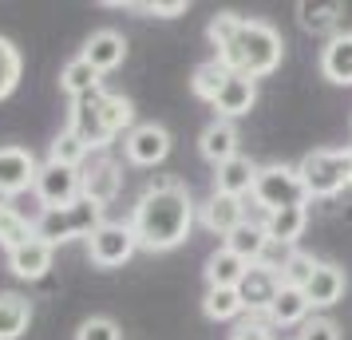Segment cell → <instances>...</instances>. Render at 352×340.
<instances>
[{
	"instance_id": "obj_9",
	"label": "cell",
	"mask_w": 352,
	"mask_h": 340,
	"mask_svg": "<svg viewBox=\"0 0 352 340\" xmlns=\"http://www.w3.org/2000/svg\"><path fill=\"white\" fill-rule=\"evenodd\" d=\"M80 190L87 202H96V206H111L115 198H119V190H123V166L111 159V155H99V159L83 162L80 170Z\"/></svg>"
},
{
	"instance_id": "obj_14",
	"label": "cell",
	"mask_w": 352,
	"mask_h": 340,
	"mask_svg": "<svg viewBox=\"0 0 352 340\" xmlns=\"http://www.w3.org/2000/svg\"><path fill=\"white\" fill-rule=\"evenodd\" d=\"M250 218V206H245V198H230V194H210L202 202V226L210 234H218V238H230L234 229L241 226Z\"/></svg>"
},
{
	"instance_id": "obj_28",
	"label": "cell",
	"mask_w": 352,
	"mask_h": 340,
	"mask_svg": "<svg viewBox=\"0 0 352 340\" xmlns=\"http://www.w3.org/2000/svg\"><path fill=\"white\" fill-rule=\"evenodd\" d=\"M226 80H230V67H226L222 60H218V56H210V60H202V64H198V67L190 71V91H194L198 99L214 103Z\"/></svg>"
},
{
	"instance_id": "obj_6",
	"label": "cell",
	"mask_w": 352,
	"mask_h": 340,
	"mask_svg": "<svg viewBox=\"0 0 352 340\" xmlns=\"http://www.w3.org/2000/svg\"><path fill=\"white\" fill-rule=\"evenodd\" d=\"M250 198H254V206L261 214L293 210V206H305V202H309L297 166H285V162L261 166V170H257V182H254V194Z\"/></svg>"
},
{
	"instance_id": "obj_22",
	"label": "cell",
	"mask_w": 352,
	"mask_h": 340,
	"mask_svg": "<svg viewBox=\"0 0 352 340\" xmlns=\"http://www.w3.org/2000/svg\"><path fill=\"white\" fill-rule=\"evenodd\" d=\"M245 269H250V265H245L238 253H230L226 245L214 249L206 258V269H202V273H206V289H238Z\"/></svg>"
},
{
	"instance_id": "obj_21",
	"label": "cell",
	"mask_w": 352,
	"mask_h": 340,
	"mask_svg": "<svg viewBox=\"0 0 352 340\" xmlns=\"http://www.w3.org/2000/svg\"><path fill=\"white\" fill-rule=\"evenodd\" d=\"M309 313H313V305H309L305 289L281 285L277 301H273L270 313H265V324H270V328H301V324L309 321Z\"/></svg>"
},
{
	"instance_id": "obj_19",
	"label": "cell",
	"mask_w": 352,
	"mask_h": 340,
	"mask_svg": "<svg viewBox=\"0 0 352 340\" xmlns=\"http://www.w3.org/2000/svg\"><path fill=\"white\" fill-rule=\"evenodd\" d=\"M238 127L234 123H226V119H214L202 135H198V150H202V159L210 162V166H222V162L238 159Z\"/></svg>"
},
{
	"instance_id": "obj_12",
	"label": "cell",
	"mask_w": 352,
	"mask_h": 340,
	"mask_svg": "<svg viewBox=\"0 0 352 340\" xmlns=\"http://www.w3.org/2000/svg\"><path fill=\"white\" fill-rule=\"evenodd\" d=\"M238 293H241V305H245L250 317H265L270 305L277 301V293H281V277L273 273V269H265V265H250L245 277H241Z\"/></svg>"
},
{
	"instance_id": "obj_4",
	"label": "cell",
	"mask_w": 352,
	"mask_h": 340,
	"mask_svg": "<svg viewBox=\"0 0 352 340\" xmlns=\"http://www.w3.org/2000/svg\"><path fill=\"white\" fill-rule=\"evenodd\" d=\"M297 174L305 182L309 198H336L340 190L352 186V146H336V150H309L297 162Z\"/></svg>"
},
{
	"instance_id": "obj_26",
	"label": "cell",
	"mask_w": 352,
	"mask_h": 340,
	"mask_svg": "<svg viewBox=\"0 0 352 340\" xmlns=\"http://www.w3.org/2000/svg\"><path fill=\"white\" fill-rule=\"evenodd\" d=\"M305 226H309V210H305V206L265 214V238H270V242L297 245V242H301V234H305Z\"/></svg>"
},
{
	"instance_id": "obj_5",
	"label": "cell",
	"mask_w": 352,
	"mask_h": 340,
	"mask_svg": "<svg viewBox=\"0 0 352 340\" xmlns=\"http://www.w3.org/2000/svg\"><path fill=\"white\" fill-rule=\"evenodd\" d=\"M103 222H107V218H103V206L80 198V202H76V206H67V210H44V214H40V218H36V238H40V242H48L52 249H56V245L76 242V238L87 242Z\"/></svg>"
},
{
	"instance_id": "obj_25",
	"label": "cell",
	"mask_w": 352,
	"mask_h": 340,
	"mask_svg": "<svg viewBox=\"0 0 352 340\" xmlns=\"http://www.w3.org/2000/svg\"><path fill=\"white\" fill-rule=\"evenodd\" d=\"M103 83H99V71L83 56H76V60H67L64 64V71H60V91L64 95H72V103L76 99H83V95H91V91H99Z\"/></svg>"
},
{
	"instance_id": "obj_16",
	"label": "cell",
	"mask_w": 352,
	"mask_h": 340,
	"mask_svg": "<svg viewBox=\"0 0 352 340\" xmlns=\"http://www.w3.org/2000/svg\"><path fill=\"white\" fill-rule=\"evenodd\" d=\"M320 76L336 87H352V32H333L320 48Z\"/></svg>"
},
{
	"instance_id": "obj_17",
	"label": "cell",
	"mask_w": 352,
	"mask_h": 340,
	"mask_svg": "<svg viewBox=\"0 0 352 340\" xmlns=\"http://www.w3.org/2000/svg\"><path fill=\"white\" fill-rule=\"evenodd\" d=\"M257 170H261V166H257L254 159H245V155L222 162V166H214V194H230V198L254 194Z\"/></svg>"
},
{
	"instance_id": "obj_34",
	"label": "cell",
	"mask_w": 352,
	"mask_h": 340,
	"mask_svg": "<svg viewBox=\"0 0 352 340\" xmlns=\"http://www.w3.org/2000/svg\"><path fill=\"white\" fill-rule=\"evenodd\" d=\"M317 265H320V261L313 258V253H301V249H297V253H293V261L285 265V273H281V285L305 289V285H309V277L317 273Z\"/></svg>"
},
{
	"instance_id": "obj_7",
	"label": "cell",
	"mask_w": 352,
	"mask_h": 340,
	"mask_svg": "<svg viewBox=\"0 0 352 340\" xmlns=\"http://www.w3.org/2000/svg\"><path fill=\"white\" fill-rule=\"evenodd\" d=\"M135 253H139V242H135L131 222H103L87 238V258L96 269H123Z\"/></svg>"
},
{
	"instance_id": "obj_20",
	"label": "cell",
	"mask_w": 352,
	"mask_h": 340,
	"mask_svg": "<svg viewBox=\"0 0 352 340\" xmlns=\"http://www.w3.org/2000/svg\"><path fill=\"white\" fill-rule=\"evenodd\" d=\"M52 258H56V249H52L48 242L32 238V242H24L20 249L8 253V269H12V277H20V281H40V277H48Z\"/></svg>"
},
{
	"instance_id": "obj_37",
	"label": "cell",
	"mask_w": 352,
	"mask_h": 340,
	"mask_svg": "<svg viewBox=\"0 0 352 340\" xmlns=\"http://www.w3.org/2000/svg\"><path fill=\"white\" fill-rule=\"evenodd\" d=\"M293 253H297V245L270 242V245H265V253H261V261H257V265H265V269H273V273L281 277V273H285V265L293 261Z\"/></svg>"
},
{
	"instance_id": "obj_32",
	"label": "cell",
	"mask_w": 352,
	"mask_h": 340,
	"mask_svg": "<svg viewBox=\"0 0 352 340\" xmlns=\"http://www.w3.org/2000/svg\"><path fill=\"white\" fill-rule=\"evenodd\" d=\"M20 76H24V56L8 36H0V103L16 91Z\"/></svg>"
},
{
	"instance_id": "obj_29",
	"label": "cell",
	"mask_w": 352,
	"mask_h": 340,
	"mask_svg": "<svg viewBox=\"0 0 352 340\" xmlns=\"http://www.w3.org/2000/svg\"><path fill=\"white\" fill-rule=\"evenodd\" d=\"M340 16H344V4H336V0L333 4H309V0L297 4V20L305 32H333Z\"/></svg>"
},
{
	"instance_id": "obj_36",
	"label": "cell",
	"mask_w": 352,
	"mask_h": 340,
	"mask_svg": "<svg viewBox=\"0 0 352 340\" xmlns=\"http://www.w3.org/2000/svg\"><path fill=\"white\" fill-rule=\"evenodd\" d=\"M297 340H340V324L329 321V317H309L297 328Z\"/></svg>"
},
{
	"instance_id": "obj_10",
	"label": "cell",
	"mask_w": 352,
	"mask_h": 340,
	"mask_svg": "<svg viewBox=\"0 0 352 340\" xmlns=\"http://www.w3.org/2000/svg\"><path fill=\"white\" fill-rule=\"evenodd\" d=\"M123 155L131 166H159L170 155V131L162 123H135L123 135Z\"/></svg>"
},
{
	"instance_id": "obj_11",
	"label": "cell",
	"mask_w": 352,
	"mask_h": 340,
	"mask_svg": "<svg viewBox=\"0 0 352 340\" xmlns=\"http://www.w3.org/2000/svg\"><path fill=\"white\" fill-rule=\"evenodd\" d=\"M36 170H40V162H36L32 150H24V146H0V194L4 198H16L24 190H32Z\"/></svg>"
},
{
	"instance_id": "obj_1",
	"label": "cell",
	"mask_w": 352,
	"mask_h": 340,
	"mask_svg": "<svg viewBox=\"0 0 352 340\" xmlns=\"http://www.w3.org/2000/svg\"><path fill=\"white\" fill-rule=\"evenodd\" d=\"M206 36H210V44H214V56L234 76L265 80L285 60V40L265 20L238 16V12H218L206 24Z\"/></svg>"
},
{
	"instance_id": "obj_23",
	"label": "cell",
	"mask_w": 352,
	"mask_h": 340,
	"mask_svg": "<svg viewBox=\"0 0 352 340\" xmlns=\"http://www.w3.org/2000/svg\"><path fill=\"white\" fill-rule=\"evenodd\" d=\"M32 324V301L24 293H0V340H20Z\"/></svg>"
},
{
	"instance_id": "obj_15",
	"label": "cell",
	"mask_w": 352,
	"mask_h": 340,
	"mask_svg": "<svg viewBox=\"0 0 352 340\" xmlns=\"http://www.w3.org/2000/svg\"><path fill=\"white\" fill-rule=\"evenodd\" d=\"M254 103H257V80H250V76H234V71H230V80L222 83V91H218V99H214L210 107L218 111V119L234 123L238 115H250Z\"/></svg>"
},
{
	"instance_id": "obj_31",
	"label": "cell",
	"mask_w": 352,
	"mask_h": 340,
	"mask_svg": "<svg viewBox=\"0 0 352 340\" xmlns=\"http://www.w3.org/2000/svg\"><path fill=\"white\" fill-rule=\"evenodd\" d=\"M202 313H206L210 321H238L241 313H245V305H241V293L238 289H206V297H202Z\"/></svg>"
},
{
	"instance_id": "obj_3",
	"label": "cell",
	"mask_w": 352,
	"mask_h": 340,
	"mask_svg": "<svg viewBox=\"0 0 352 340\" xmlns=\"http://www.w3.org/2000/svg\"><path fill=\"white\" fill-rule=\"evenodd\" d=\"M67 127L76 131L91 150H107L123 131L135 127V107H131L127 95L99 87V91H91V95H83L72 103Z\"/></svg>"
},
{
	"instance_id": "obj_30",
	"label": "cell",
	"mask_w": 352,
	"mask_h": 340,
	"mask_svg": "<svg viewBox=\"0 0 352 340\" xmlns=\"http://www.w3.org/2000/svg\"><path fill=\"white\" fill-rule=\"evenodd\" d=\"M36 238V222H28L16 206H8V210H0V245H4V253H12L20 249L24 242H32Z\"/></svg>"
},
{
	"instance_id": "obj_39",
	"label": "cell",
	"mask_w": 352,
	"mask_h": 340,
	"mask_svg": "<svg viewBox=\"0 0 352 340\" xmlns=\"http://www.w3.org/2000/svg\"><path fill=\"white\" fill-rule=\"evenodd\" d=\"M8 206H12V198H4V194H0V210H8Z\"/></svg>"
},
{
	"instance_id": "obj_35",
	"label": "cell",
	"mask_w": 352,
	"mask_h": 340,
	"mask_svg": "<svg viewBox=\"0 0 352 340\" xmlns=\"http://www.w3.org/2000/svg\"><path fill=\"white\" fill-rule=\"evenodd\" d=\"M76 340H123V332H119V324L111 317H87L76 328Z\"/></svg>"
},
{
	"instance_id": "obj_38",
	"label": "cell",
	"mask_w": 352,
	"mask_h": 340,
	"mask_svg": "<svg viewBox=\"0 0 352 340\" xmlns=\"http://www.w3.org/2000/svg\"><path fill=\"white\" fill-rule=\"evenodd\" d=\"M234 340H277V337H273V328L265 321H245V324H238Z\"/></svg>"
},
{
	"instance_id": "obj_18",
	"label": "cell",
	"mask_w": 352,
	"mask_h": 340,
	"mask_svg": "<svg viewBox=\"0 0 352 340\" xmlns=\"http://www.w3.org/2000/svg\"><path fill=\"white\" fill-rule=\"evenodd\" d=\"M349 289V273L333 265V261H320L317 273L309 277V285H305V297H309V305L313 308H333L340 297Z\"/></svg>"
},
{
	"instance_id": "obj_2",
	"label": "cell",
	"mask_w": 352,
	"mask_h": 340,
	"mask_svg": "<svg viewBox=\"0 0 352 340\" xmlns=\"http://www.w3.org/2000/svg\"><path fill=\"white\" fill-rule=\"evenodd\" d=\"M131 229H135L139 249H146V253L178 249L194 229V202L186 182H178L175 174L151 182L131 210Z\"/></svg>"
},
{
	"instance_id": "obj_33",
	"label": "cell",
	"mask_w": 352,
	"mask_h": 340,
	"mask_svg": "<svg viewBox=\"0 0 352 340\" xmlns=\"http://www.w3.org/2000/svg\"><path fill=\"white\" fill-rule=\"evenodd\" d=\"M111 8H127V12H143V16H159V20H175L186 12V0H170V4H155V0H111Z\"/></svg>"
},
{
	"instance_id": "obj_8",
	"label": "cell",
	"mask_w": 352,
	"mask_h": 340,
	"mask_svg": "<svg viewBox=\"0 0 352 340\" xmlns=\"http://www.w3.org/2000/svg\"><path fill=\"white\" fill-rule=\"evenodd\" d=\"M32 194L40 198L44 210H67V206H76V202L83 198L80 170H72V166H56V162H40Z\"/></svg>"
},
{
	"instance_id": "obj_27",
	"label": "cell",
	"mask_w": 352,
	"mask_h": 340,
	"mask_svg": "<svg viewBox=\"0 0 352 340\" xmlns=\"http://www.w3.org/2000/svg\"><path fill=\"white\" fill-rule=\"evenodd\" d=\"M91 159V146L83 143L80 135L72 127H64L56 139H52L48 146V162H56V166H72V170H83V162Z\"/></svg>"
},
{
	"instance_id": "obj_13",
	"label": "cell",
	"mask_w": 352,
	"mask_h": 340,
	"mask_svg": "<svg viewBox=\"0 0 352 340\" xmlns=\"http://www.w3.org/2000/svg\"><path fill=\"white\" fill-rule=\"evenodd\" d=\"M80 56L96 67L99 76H107V71H115V67L127 60V36L115 32V28H99V32H91L83 40Z\"/></svg>"
},
{
	"instance_id": "obj_24",
	"label": "cell",
	"mask_w": 352,
	"mask_h": 340,
	"mask_svg": "<svg viewBox=\"0 0 352 340\" xmlns=\"http://www.w3.org/2000/svg\"><path fill=\"white\" fill-rule=\"evenodd\" d=\"M222 245L230 249V253H238L245 265H257V261H261V253H265V245H270V238H265V226H261V222L245 218V222H241V226L234 229Z\"/></svg>"
}]
</instances>
